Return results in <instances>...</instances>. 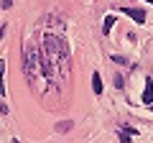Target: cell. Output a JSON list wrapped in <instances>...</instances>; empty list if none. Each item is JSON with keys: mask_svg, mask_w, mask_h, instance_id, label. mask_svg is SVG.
Returning a JSON list of instances; mask_svg holds the SVG:
<instances>
[{"mask_svg": "<svg viewBox=\"0 0 153 143\" xmlns=\"http://www.w3.org/2000/svg\"><path fill=\"white\" fill-rule=\"evenodd\" d=\"M41 72L46 77L59 74L61 79L69 74V49L59 36H44V54H41Z\"/></svg>", "mask_w": 153, "mask_h": 143, "instance_id": "cell-1", "label": "cell"}, {"mask_svg": "<svg viewBox=\"0 0 153 143\" xmlns=\"http://www.w3.org/2000/svg\"><path fill=\"white\" fill-rule=\"evenodd\" d=\"M23 69H26V77L31 79V82H36L38 69H41V56H38V51H36L33 44L23 46Z\"/></svg>", "mask_w": 153, "mask_h": 143, "instance_id": "cell-2", "label": "cell"}, {"mask_svg": "<svg viewBox=\"0 0 153 143\" xmlns=\"http://www.w3.org/2000/svg\"><path fill=\"white\" fill-rule=\"evenodd\" d=\"M123 10H125V16L133 18L135 23H146V10H143V8H128V5H125Z\"/></svg>", "mask_w": 153, "mask_h": 143, "instance_id": "cell-3", "label": "cell"}, {"mask_svg": "<svg viewBox=\"0 0 153 143\" xmlns=\"http://www.w3.org/2000/svg\"><path fill=\"white\" fill-rule=\"evenodd\" d=\"M143 102H146V105H153V82H151V79L146 82V89H143Z\"/></svg>", "mask_w": 153, "mask_h": 143, "instance_id": "cell-4", "label": "cell"}, {"mask_svg": "<svg viewBox=\"0 0 153 143\" xmlns=\"http://www.w3.org/2000/svg\"><path fill=\"white\" fill-rule=\"evenodd\" d=\"M92 89H94V95H102V77H100V72L92 74Z\"/></svg>", "mask_w": 153, "mask_h": 143, "instance_id": "cell-5", "label": "cell"}, {"mask_svg": "<svg viewBox=\"0 0 153 143\" xmlns=\"http://www.w3.org/2000/svg\"><path fill=\"white\" fill-rule=\"evenodd\" d=\"M71 128H74V123H71V120H61V123H56V133H69Z\"/></svg>", "mask_w": 153, "mask_h": 143, "instance_id": "cell-6", "label": "cell"}, {"mask_svg": "<svg viewBox=\"0 0 153 143\" xmlns=\"http://www.w3.org/2000/svg\"><path fill=\"white\" fill-rule=\"evenodd\" d=\"M3 74H5V59H0V95H5V82H3Z\"/></svg>", "mask_w": 153, "mask_h": 143, "instance_id": "cell-7", "label": "cell"}, {"mask_svg": "<svg viewBox=\"0 0 153 143\" xmlns=\"http://www.w3.org/2000/svg\"><path fill=\"white\" fill-rule=\"evenodd\" d=\"M112 23H115V16H107V18H105V23H102V31H105V36H107V33L112 31Z\"/></svg>", "mask_w": 153, "mask_h": 143, "instance_id": "cell-8", "label": "cell"}, {"mask_svg": "<svg viewBox=\"0 0 153 143\" xmlns=\"http://www.w3.org/2000/svg\"><path fill=\"white\" fill-rule=\"evenodd\" d=\"M112 61H115V64H120V66L128 64V59H123V56H112Z\"/></svg>", "mask_w": 153, "mask_h": 143, "instance_id": "cell-9", "label": "cell"}, {"mask_svg": "<svg viewBox=\"0 0 153 143\" xmlns=\"http://www.w3.org/2000/svg\"><path fill=\"white\" fill-rule=\"evenodd\" d=\"M123 84H125V82H123V77H120V74H115V87H123Z\"/></svg>", "mask_w": 153, "mask_h": 143, "instance_id": "cell-10", "label": "cell"}, {"mask_svg": "<svg viewBox=\"0 0 153 143\" xmlns=\"http://www.w3.org/2000/svg\"><path fill=\"white\" fill-rule=\"evenodd\" d=\"M13 5V0H3V8H10Z\"/></svg>", "mask_w": 153, "mask_h": 143, "instance_id": "cell-11", "label": "cell"}, {"mask_svg": "<svg viewBox=\"0 0 153 143\" xmlns=\"http://www.w3.org/2000/svg\"><path fill=\"white\" fill-rule=\"evenodd\" d=\"M151 107H153V105H151Z\"/></svg>", "mask_w": 153, "mask_h": 143, "instance_id": "cell-12", "label": "cell"}]
</instances>
